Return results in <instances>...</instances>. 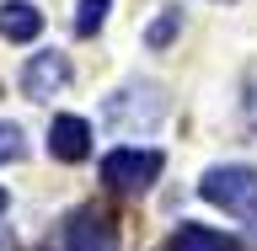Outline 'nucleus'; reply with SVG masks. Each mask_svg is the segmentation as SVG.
Segmentation results:
<instances>
[{"label": "nucleus", "mask_w": 257, "mask_h": 251, "mask_svg": "<svg viewBox=\"0 0 257 251\" xmlns=\"http://www.w3.org/2000/svg\"><path fill=\"white\" fill-rule=\"evenodd\" d=\"M198 192H204V203L225 208L236 219H257V171L252 166H209Z\"/></svg>", "instance_id": "1"}, {"label": "nucleus", "mask_w": 257, "mask_h": 251, "mask_svg": "<svg viewBox=\"0 0 257 251\" xmlns=\"http://www.w3.org/2000/svg\"><path fill=\"white\" fill-rule=\"evenodd\" d=\"M48 251H118V224L107 208L86 203L48 235Z\"/></svg>", "instance_id": "2"}, {"label": "nucleus", "mask_w": 257, "mask_h": 251, "mask_svg": "<svg viewBox=\"0 0 257 251\" xmlns=\"http://www.w3.org/2000/svg\"><path fill=\"white\" fill-rule=\"evenodd\" d=\"M161 176V150H140V144H118L102 155V182L107 192H145Z\"/></svg>", "instance_id": "3"}, {"label": "nucleus", "mask_w": 257, "mask_h": 251, "mask_svg": "<svg viewBox=\"0 0 257 251\" xmlns=\"http://www.w3.org/2000/svg\"><path fill=\"white\" fill-rule=\"evenodd\" d=\"M140 96H145V107L134 102V86H123L118 96H107V112H102V118H107L118 134H140V128H150L161 118V91H156V86H140Z\"/></svg>", "instance_id": "4"}, {"label": "nucleus", "mask_w": 257, "mask_h": 251, "mask_svg": "<svg viewBox=\"0 0 257 251\" xmlns=\"http://www.w3.org/2000/svg\"><path fill=\"white\" fill-rule=\"evenodd\" d=\"M64 86H70V59H64L59 48L27 59V70H22V91H27L32 102H48V96H59Z\"/></svg>", "instance_id": "5"}, {"label": "nucleus", "mask_w": 257, "mask_h": 251, "mask_svg": "<svg viewBox=\"0 0 257 251\" xmlns=\"http://www.w3.org/2000/svg\"><path fill=\"white\" fill-rule=\"evenodd\" d=\"M48 155L54 160H86L91 155V123L86 118H75V112H59L54 123H48Z\"/></svg>", "instance_id": "6"}, {"label": "nucleus", "mask_w": 257, "mask_h": 251, "mask_svg": "<svg viewBox=\"0 0 257 251\" xmlns=\"http://www.w3.org/2000/svg\"><path fill=\"white\" fill-rule=\"evenodd\" d=\"M38 32H43V11L32 0H6L0 6V38L6 43H32Z\"/></svg>", "instance_id": "7"}, {"label": "nucleus", "mask_w": 257, "mask_h": 251, "mask_svg": "<svg viewBox=\"0 0 257 251\" xmlns=\"http://www.w3.org/2000/svg\"><path fill=\"white\" fill-rule=\"evenodd\" d=\"M166 251H241V246L225 235V230H209V224H188L182 219V230L166 240Z\"/></svg>", "instance_id": "8"}, {"label": "nucleus", "mask_w": 257, "mask_h": 251, "mask_svg": "<svg viewBox=\"0 0 257 251\" xmlns=\"http://www.w3.org/2000/svg\"><path fill=\"white\" fill-rule=\"evenodd\" d=\"M177 27H182V6H166V11L156 16V22H150V32H145V43L150 48H166L177 38Z\"/></svg>", "instance_id": "9"}, {"label": "nucleus", "mask_w": 257, "mask_h": 251, "mask_svg": "<svg viewBox=\"0 0 257 251\" xmlns=\"http://www.w3.org/2000/svg\"><path fill=\"white\" fill-rule=\"evenodd\" d=\"M107 11H112V0H80L75 6V38H91L107 22Z\"/></svg>", "instance_id": "10"}, {"label": "nucleus", "mask_w": 257, "mask_h": 251, "mask_svg": "<svg viewBox=\"0 0 257 251\" xmlns=\"http://www.w3.org/2000/svg\"><path fill=\"white\" fill-rule=\"evenodd\" d=\"M27 155V139H22V128L16 123H0V166H11V160Z\"/></svg>", "instance_id": "11"}, {"label": "nucleus", "mask_w": 257, "mask_h": 251, "mask_svg": "<svg viewBox=\"0 0 257 251\" xmlns=\"http://www.w3.org/2000/svg\"><path fill=\"white\" fill-rule=\"evenodd\" d=\"M6 203H11V198H6V187H0V214H6Z\"/></svg>", "instance_id": "12"}]
</instances>
